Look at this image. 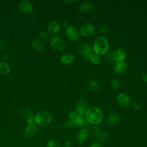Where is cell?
<instances>
[{
  "mask_svg": "<svg viewBox=\"0 0 147 147\" xmlns=\"http://www.w3.org/2000/svg\"><path fill=\"white\" fill-rule=\"evenodd\" d=\"M126 59V52L122 48H117L113 54V59L116 63L125 61Z\"/></svg>",
  "mask_w": 147,
  "mask_h": 147,
  "instance_id": "obj_13",
  "label": "cell"
},
{
  "mask_svg": "<svg viewBox=\"0 0 147 147\" xmlns=\"http://www.w3.org/2000/svg\"><path fill=\"white\" fill-rule=\"evenodd\" d=\"M90 147H103V146L100 143L98 142H95L92 143Z\"/></svg>",
  "mask_w": 147,
  "mask_h": 147,
  "instance_id": "obj_36",
  "label": "cell"
},
{
  "mask_svg": "<svg viewBox=\"0 0 147 147\" xmlns=\"http://www.w3.org/2000/svg\"><path fill=\"white\" fill-rule=\"evenodd\" d=\"M21 114L22 115H24L26 118L33 115L31 109H30L29 108H28V107H25V108L22 109L21 110Z\"/></svg>",
  "mask_w": 147,
  "mask_h": 147,
  "instance_id": "obj_26",
  "label": "cell"
},
{
  "mask_svg": "<svg viewBox=\"0 0 147 147\" xmlns=\"http://www.w3.org/2000/svg\"><path fill=\"white\" fill-rule=\"evenodd\" d=\"M98 32L100 34H107V33H110V28L109 26H107L106 25H103V26H101L99 28Z\"/></svg>",
  "mask_w": 147,
  "mask_h": 147,
  "instance_id": "obj_27",
  "label": "cell"
},
{
  "mask_svg": "<svg viewBox=\"0 0 147 147\" xmlns=\"http://www.w3.org/2000/svg\"><path fill=\"white\" fill-rule=\"evenodd\" d=\"M64 147H67V146H64Z\"/></svg>",
  "mask_w": 147,
  "mask_h": 147,
  "instance_id": "obj_40",
  "label": "cell"
},
{
  "mask_svg": "<svg viewBox=\"0 0 147 147\" xmlns=\"http://www.w3.org/2000/svg\"><path fill=\"white\" fill-rule=\"evenodd\" d=\"M84 115L88 123L95 126L100 123L103 118V113L101 109L94 106L88 107Z\"/></svg>",
  "mask_w": 147,
  "mask_h": 147,
  "instance_id": "obj_1",
  "label": "cell"
},
{
  "mask_svg": "<svg viewBox=\"0 0 147 147\" xmlns=\"http://www.w3.org/2000/svg\"><path fill=\"white\" fill-rule=\"evenodd\" d=\"M71 145V142L70 140H66L65 141V146L70 147Z\"/></svg>",
  "mask_w": 147,
  "mask_h": 147,
  "instance_id": "obj_38",
  "label": "cell"
},
{
  "mask_svg": "<svg viewBox=\"0 0 147 147\" xmlns=\"http://www.w3.org/2000/svg\"><path fill=\"white\" fill-rule=\"evenodd\" d=\"M74 121L76 126L86 127L88 126L89 123L87 121L85 117L83 115H77V116L74 119Z\"/></svg>",
  "mask_w": 147,
  "mask_h": 147,
  "instance_id": "obj_19",
  "label": "cell"
},
{
  "mask_svg": "<svg viewBox=\"0 0 147 147\" xmlns=\"http://www.w3.org/2000/svg\"><path fill=\"white\" fill-rule=\"evenodd\" d=\"M92 49L94 53L98 56L105 55L109 49L108 40L105 37H98L94 42Z\"/></svg>",
  "mask_w": 147,
  "mask_h": 147,
  "instance_id": "obj_2",
  "label": "cell"
},
{
  "mask_svg": "<svg viewBox=\"0 0 147 147\" xmlns=\"http://www.w3.org/2000/svg\"><path fill=\"white\" fill-rule=\"evenodd\" d=\"M49 44L52 48L59 51H63L66 47L65 41L58 36L53 37L50 40Z\"/></svg>",
  "mask_w": 147,
  "mask_h": 147,
  "instance_id": "obj_5",
  "label": "cell"
},
{
  "mask_svg": "<svg viewBox=\"0 0 147 147\" xmlns=\"http://www.w3.org/2000/svg\"><path fill=\"white\" fill-rule=\"evenodd\" d=\"M86 59L87 60H89L94 65H99L100 62V58L99 56L92 52L89 54L86 57Z\"/></svg>",
  "mask_w": 147,
  "mask_h": 147,
  "instance_id": "obj_22",
  "label": "cell"
},
{
  "mask_svg": "<svg viewBox=\"0 0 147 147\" xmlns=\"http://www.w3.org/2000/svg\"><path fill=\"white\" fill-rule=\"evenodd\" d=\"M10 72V68L8 64L3 61H0V75H7Z\"/></svg>",
  "mask_w": 147,
  "mask_h": 147,
  "instance_id": "obj_23",
  "label": "cell"
},
{
  "mask_svg": "<svg viewBox=\"0 0 147 147\" xmlns=\"http://www.w3.org/2000/svg\"><path fill=\"white\" fill-rule=\"evenodd\" d=\"M75 57L71 53H66L63 54L60 57V61L64 65H70L74 63Z\"/></svg>",
  "mask_w": 147,
  "mask_h": 147,
  "instance_id": "obj_15",
  "label": "cell"
},
{
  "mask_svg": "<svg viewBox=\"0 0 147 147\" xmlns=\"http://www.w3.org/2000/svg\"><path fill=\"white\" fill-rule=\"evenodd\" d=\"M90 134V130L86 127L81 128L77 134L76 136V142L78 144L81 145L83 144L89 137Z\"/></svg>",
  "mask_w": 147,
  "mask_h": 147,
  "instance_id": "obj_8",
  "label": "cell"
},
{
  "mask_svg": "<svg viewBox=\"0 0 147 147\" xmlns=\"http://www.w3.org/2000/svg\"><path fill=\"white\" fill-rule=\"evenodd\" d=\"M93 4L90 2H84L82 3L79 6V10L82 13H88L92 10Z\"/></svg>",
  "mask_w": 147,
  "mask_h": 147,
  "instance_id": "obj_20",
  "label": "cell"
},
{
  "mask_svg": "<svg viewBox=\"0 0 147 147\" xmlns=\"http://www.w3.org/2000/svg\"><path fill=\"white\" fill-rule=\"evenodd\" d=\"M61 29L60 23L57 21H51L48 26V32L51 36H56L57 34Z\"/></svg>",
  "mask_w": 147,
  "mask_h": 147,
  "instance_id": "obj_12",
  "label": "cell"
},
{
  "mask_svg": "<svg viewBox=\"0 0 147 147\" xmlns=\"http://www.w3.org/2000/svg\"><path fill=\"white\" fill-rule=\"evenodd\" d=\"M52 115L47 111H38L34 115V123L40 127H45L49 125L52 122Z\"/></svg>",
  "mask_w": 147,
  "mask_h": 147,
  "instance_id": "obj_3",
  "label": "cell"
},
{
  "mask_svg": "<svg viewBox=\"0 0 147 147\" xmlns=\"http://www.w3.org/2000/svg\"><path fill=\"white\" fill-rule=\"evenodd\" d=\"M132 107H133V110H134L136 111H140L142 109V106L140 102H134L132 104Z\"/></svg>",
  "mask_w": 147,
  "mask_h": 147,
  "instance_id": "obj_31",
  "label": "cell"
},
{
  "mask_svg": "<svg viewBox=\"0 0 147 147\" xmlns=\"http://www.w3.org/2000/svg\"><path fill=\"white\" fill-rule=\"evenodd\" d=\"M26 118V122L28 123V125L34 123V115L27 117Z\"/></svg>",
  "mask_w": 147,
  "mask_h": 147,
  "instance_id": "obj_34",
  "label": "cell"
},
{
  "mask_svg": "<svg viewBox=\"0 0 147 147\" xmlns=\"http://www.w3.org/2000/svg\"><path fill=\"white\" fill-rule=\"evenodd\" d=\"M141 80L142 83H147V73H144L141 75Z\"/></svg>",
  "mask_w": 147,
  "mask_h": 147,
  "instance_id": "obj_35",
  "label": "cell"
},
{
  "mask_svg": "<svg viewBox=\"0 0 147 147\" xmlns=\"http://www.w3.org/2000/svg\"><path fill=\"white\" fill-rule=\"evenodd\" d=\"M87 107V101L84 99H80L78 100L76 107H75V111L78 115H84Z\"/></svg>",
  "mask_w": 147,
  "mask_h": 147,
  "instance_id": "obj_14",
  "label": "cell"
},
{
  "mask_svg": "<svg viewBox=\"0 0 147 147\" xmlns=\"http://www.w3.org/2000/svg\"><path fill=\"white\" fill-rule=\"evenodd\" d=\"M64 128L66 129H72L76 126L74 119H68L66 121L63 125Z\"/></svg>",
  "mask_w": 147,
  "mask_h": 147,
  "instance_id": "obj_25",
  "label": "cell"
},
{
  "mask_svg": "<svg viewBox=\"0 0 147 147\" xmlns=\"http://www.w3.org/2000/svg\"><path fill=\"white\" fill-rule=\"evenodd\" d=\"M63 26H64V27L66 28L68 25V24H67V22H63Z\"/></svg>",
  "mask_w": 147,
  "mask_h": 147,
  "instance_id": "obj_39",
  "label": "cell"
},
{
  "mask_svg": "<svg viewBox=\"0 0 147 147\" xmlns=\"http://www.w3.org/2000/svg\"><path fill=\"white\" fill-rule=\"evenodd\" d=\"M87 87L91 91H96L99 89V84L95 80H90L87 83Z\"/></svg>",
  "mask_w": 147,
  "mask_h": 147,
  "instance_id": "obj_24",
  "label": "cell"
},
{
  "mask_svg": "<svg viewBox=\"0 0 147 147\" xmlns=\"http://www.w3.org/2000/svg\"><path fill=\"white\" fill-rule=\"evenodd\" d=\"M39 37L42 41H46L49 38V36L47 32L44 30H41L39 32Z\"/></svg>",
  "mask_w": 147,
  "mask_h": 147,
  "instance_id": "obj_29",
  "label": "cell"
},
{
  "mask_svg": "<svg viewBox=\"0 0 147 147\" xmlns=\"http://www.w3.org/2000/svg\"><path fill=\"white\" fill-rule=\"evenodd\" d=\"M37 131V127L34 123L28 125L25 130V136L27 138H30L34 136Z\"/></svg>",
  "mask_w": 147,
  "mask_h": 147,
  "instance_id": "obj_17",
  "label": "cell"
},
{
  "mask_svg": "<svg viewBox=\"0 0 147 147\" xmlns=\"http://www.w3.org/2000/svg\"><path fill=\"white\" fill-rule=\"evenodd\" d=\"M64 3H66L67 4H69V5H72L75 3H76L77 2L76 0H67V1H63Z\"/></svg>",
  "mask_w": 147,
  "mask_h": 147,
  "instance_id": "obj_37",
  "label": "cell"
},
{
  "mask_svg": "<svg viewBox=\"0 0 147 147\" xmlns=\"http://www.w3.org/2000/svg\"><path fill=\"white\" fill-rule=\"evenodd\" d=\"M32 47L37 51H41L44 49V44L40 39H34L31 42Z\"/></svg>",
  "mask_w": 147,
  "mask_h": 147,
  "instance_id": "obj_21",
  "label": "cell"
},
{
  "mask_svg": "<svg viewBox=\"0 0 147 147\" xmlns=\"http://www.w3.org/2000/svg\"><path fill=\"white\" fill-rule=\"evenodd\" d=\"M92 47L91 46L86 43H83L79 44L76 47V51L80 55L84 56L85 58L91 53H92Z\"/></svg>",
  "mask_w": 147,
  "mask_h": 147,
  "instance_id": "obj_9",
  "label": "cell"
},
{
  "mask_svg": "<svg viewBox=\"0 0 147 147\" xmlns=\"http://www.w3.org/2000/svg\"><path fill=\"white\" fill-rule=\"evenodd\" d=\"M92 133L96 139L100 141H105L109 137V133L106 131L103 130L100 126L97 125H95L93 127Z\"/></svg>",
  "mask_w": 147,
  "mask_h": 147,
  "instance_id": "obj_7",
  "label": "cell"
},
{
  "mask_svg": "<svg viewBox=\"0 0 147 147\" xmlns=\"http://www.w3.org/2000/svg\"><path fill=\"white\" fill-rule=\"evenodd\" d=\"M111 86L115 90L118 89L121 86V82L119 79L117 78L113 79L111 81Z\"/></svg>",
  "mask_w": 147,
  "mask_h": 147,
  "instance_id": "obj_30",
  "label": "cell"
},
{
  "mask_svg": "<svg viewBox=\"0 0 147 147\" xmlns=\"http://www.w3.org/2000/svg\"><path fill=\"white\" fill-rule=\"evenodd\" d=\"M6 48H7V44L6 42L0 38V51H5L6 49Z\"/></svg>",
  "mask_w": 147,
  "mask_h": 147,
  "instance_id": "obj_32",
  "label": "cell"
},
{
  "mask_svg": "<svg viewBox=\"0 0 147 147\" xmlns=\"http://www.w3.org/2000/svg\"><path fill=\"white\" fill-rule=\"evenodd\" d=\"M77 115L78 114L75 111L71 110V111H69V113H68V117L69 119H74L75 118V117L77 116Z\"/></svg>",
  "mask_w": 147,
  "mask_h": 147,
  "instance_id": "obj_33",
  "label": "cell"
},
{
  "mask_svg": "<svg viewBox=\"0 0 147 147\" xmlns=\"http://www.w3.org/2000/svg\"><path fill=\"white\" fill-rule=\"evenodd\" d=\"M18 8L23 13L28 14L33 10V5L31 2L23 0L19 3Z\"/></svg>",
  "mask_w": 147,
  "mask_h": 147,
  "instance_id": "obj_10",
  "label": "cell"
},
{
  "mask_svg": "<svg viewBox=\"0 0 147 147\" xmlns=\"http://www.w3.org/2000/svg\"><path fill=\"white\" fill-rule=\"evenodd\" d=\"M95 31V28L94 25L87 23L84 24L81 26L79 29V34H80L83 37H90L94 34Z\"/></svg>",
  "mask_w": 147,
  "mask_h": 147,
  "instance_id": "obj_6",
  "label": "cell"
},
{
  "mask_svg": "<svg viewBox=\"0 0 147 147\" xmlns=\"http://www.w3.org/2000/svg\"><path fill=\"white\" fill-rule=\"evenodd\" d=\"M118 103L122 107H128L131 103L130 97L125 93H121L117 97Z\"/></svg>",
  "mask_w": 147,
  "mask_h": 147,
  "instance_id": "obj_11",
  "label": "cell"
},
{
  "mask_svg": "<svg viewBox=\"0 0 147 147\" xmlns=\"http://www.w3.org/2000/svg\"><path fill=\"white\" fill-rule=\"evenodd\" d=\"M47 147H60V145L57 140L52 139L48 142Z\"/></svg>",
  "mask_w": 147,
  "mask_h": 147,
  "instance_id": "obj_28",
  "label": "cell"
},
{
  "mask_svg": "<svg viewBox=\"0 0 147 147\" xmlns=\"http://www.w3.org/2000/svg\"><path fill=\"white\" fill-rule=\"evenodd\" d=\"M127 69V65L125 61L116 63L114 65V71L118 75H122L125 74Z\"/></svg>",
  "mask_w": 147,
  "mask_h": 147,
  "instance_id": "obj_16",
  "label": "cell"
},
{
  "mask_svg": "<svg viewBox=\"0 0 147 147\" xmlns=\"http://www.w3.org/2000/svg\"><path fill=\"white\" fill-rule=\"evenodd\" d=\"M65 35L68 39L76 41L79 39V32L74 25H68L65 29Z\"/></svg>",
  "mask_w": 147,
  "mask_h": 147,
  "instance_id": "obj_4",
  "label": "cell"
},
{
  "mask_svg": "<svg viewBox=\"0 0 147 147\" xmlns=\"http://www.w3.org/2000/svg\"><path fill=\"white\" fill-rule=\"evenodd\" d=\"M119 121V116L116 113H111L107 118V123L110 126L116 125Z\"/></svg>",
  "mask_w": 147,
  "mask_h": 147,
  "instance_id": "obj_18",
  "label": "cell"
}]
</instances>
